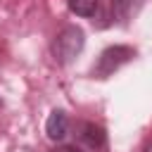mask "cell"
Here are the masks:
<instances>
[{
	"instance_id": "6da1fadb",
	"label": "cell",
	"mask_w": 152,
	"mask_h": 152,
	"mask_svg": "<svg viewBox=\"0 0 152 152\" xmlns=\"http://www.w3.org/2000/svg\"><path fill=\"white\" fill-rule=\"evenodd\" d=\"M86 45V36L81 26H64L52 40V57L57 64H71Z\"/></svg>"
},
{
	"instance_id": "8992f818",
	"label": "cell",
	"mask_w": 152,
	"mask_h": 152,
	"mask_svg": "<svg viewBox=\"0 0 152 152\" xmlns=\"http://www.w3.org/2000/svg\"><path fill=\"white\" fill-rule=\"evenodd\" d=\"M138 0H112V14L119 24H126L131 19V12H133V5Z\"/></svg>"
},
{
	"instance_id": "ba28073f",
	"label": "cell",
	"mask_w": 152,
	"mask_h": 152,
	"mask_svg": "<svg viewBox=\"0 0 152 152\" xmlns=\"http://www.w3.org/2000/svg\"><path fill=\"white\" fill-rule=\"evenodd\" d=\"M145 152H152V142H150V145H147V147H145Z\"/></svg>"
},
{
	"instance_id": "52a82bcc",
	"label": "cell",
	"mask_w": 152,
	"mask_h": 152,
	"mask_svg": "<svg viewBox=\"0 0 152 152\" xmlns=\"http://www.w3.org/2000/svg\"><path fill=\"white\" fill-rule=\"evenodd\" d=\"M50 152H83V147H78V145H57Z\"/></svg>"
},
{
	"instance_id": "7a4b0ae2",
	"label": "cell",
	"mask_w": 152,
	"mask_h": 152,
	"mask_svg": "<svg viewBox=\"0 0 152 152\" xmlns=\"http://www.w3.org/2000/svg\"><path fill=\"white\" fill-rule=\"evenodd\" d=\"M135 57V50L131 45H112V48H104L93 66V76L95 78H109L114 71H119L124 64H128L131 59Z\"/></svg>"
},
{
	"instance_id": "277c9868",
	"label": "cell",
	"mask_w": 152,
	"mask_h": 152,
	"mask_svg": "<svg viewBox=\"0 0 152 152\" xmlns=\"http://www.w3.org/2000/svg\"><path fill=\"white\" fill-rule=\"evenodd\" d=\"M81 140H83L86 147H90V150H102V147L107 145V133H104L102 126L88 121V124L81 126Z\"/></svg>"
},
{
	"instance_id": "3957f363",
	"label": "cell",
	"mask_w": 152,
	"mask_h": 152,
	"mask_svg": "<svg viewBox=\"0 0 152 152\" xmlns=\"http://www.w3.org/2000/svg\"><path fill=\"white\" fill-rule=\"evenodd\" d=\"M45 133L55 142L66 138V133H69V119H66V114L62 109H52L48 114V119H45Z\"/></svg>"
},
{
	"instance_id": "5b68a950",
	"label": "cell",
	"mask_w": 152,
	"mask_h": 152,
	"mask_svg": "<svg viewBox=\"0 0 152 152\" xmlns=\"http://www.w3.org/2000/svg\"><path fill=\"white\" fill-rule=\"evenodd\" d=\"M66 5L78 17H95L100 10V0H66Z\"/></svg>"
}]
</instances>
